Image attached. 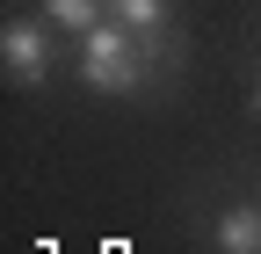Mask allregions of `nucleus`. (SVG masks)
I'll return each mask as SVG.
<instances>
[{"instance_id": "nucleus-5", "label": "nucleus", "mask_w": 261, "mask_h": 254, "mask_svg": "<svg viewBox=\"0 0 261 254\" xmlns=\"http://www.w3.org/2000/svg\"><path fill=\"white\" fill-rule=\"evenodd\" d=\"M44 15L58 29H73V37H87L94 22H109V0H44Z\"/></svg>"}, {"instance_id": "nucleus-4", "label": "nucleus", "mask_w": 261, "mask_h": 254, "mask_svg": "<svg viewBox=\"0 0 261 254\" xmlns=\"http://www.w3.org/2000/svg\"><path fill=\"white\" fill-rule=\"evenodd\" d=\"M218 247H225V254H254V247H261V211H254V204H232V211L218 218Z\"/></svg>"}, {"instance_id": "nucleus-6", "label": "nucleus", "mask_w": 261, "mask_h": 254, "mask_svg": "<svg viewBox=\"0 0 261 254\" xmlns=\"http://www.w3.org/2000/svg\"><path fill=\"white\" fill-rule=\"evenodd\" d=\"M247 109H254V116H261V87H254V102H247Z\"/></svg>"}, {"instance_id": "nucleus-2", "label": "nucleus", "mask_w": 261, "mask_h": 254, "mask_svg": "<svg viewBox=\"0 0 261 254\" xmlns=\"http://www.w3.org/2000/svg\"><path fill=\"white\" fill-rule=\"evenodd\" d=\"M0 66H8V80L37 87L51 73V37H44L37 22H8V29H0Z\"/></svg>"}, {"instance_id": "nucleus-1", "label": "nucleus", "mask_w": 261, "mask_h": 254, "mask_svg": "<svg viewBox=\"0 0 261 254\" xmlns=\"http://www.w3.org/2000/svg\"><path fill=\"white\" fill-rule=\"evenodd\" d=\"M80 80L94 94H138L145 87V51L123 22H94L80 37Z\"/></svg>"}, {"instance_id": "nucleus-3", "label": "nucleus", "mask_w": 261, "mask_h": 254, "mask_svg": "<svg viewBox=\"0 0 261 254\" xmlns=\"http://www.w3.org/2000/svg\"><path fill=\"white\" fill-rule=\"evenodd\" d=\"M174 15V0H109V22H123L130 37H160Z\"/></svg>"}]
</instances>
